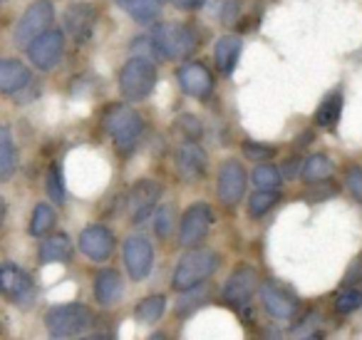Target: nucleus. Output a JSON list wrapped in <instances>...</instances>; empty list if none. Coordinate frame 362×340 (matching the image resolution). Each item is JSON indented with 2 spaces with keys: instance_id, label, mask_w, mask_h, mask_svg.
Here are the masks:
<instances>
[{
  "instance_id": "1",
  "label": "nucleus",
  "mask_w": 362,
  "mask_h": 340,
  "mask_svg": "<svg viewBox=\"0 0 362 340\" xmlns=\"http://www.w3.org/2000/svg\"><path fill=\"white\" fill-rule=\"evenodd\" d=\"M218 268V256L211 249H192L189 254H184L179 259L171 276V285L176 290H192L199 288L209 276H214V271Z\"/></svg>"
},
{
  "instance_id": "2",
  "label": "nucleus",
  "mask_w": 362,
  "mask_h": 340,
  "mask_svg": "<svg viewBox=\"0 0 362 340\" xmlns=\"http://www.w3.org/2000/svg\"><path fill=\"white\" fill-rule=\"evenodd\" d=\"M156 85V65L144 55H136L122 67L119 72V92L124 100L139 102L149 97Z\"/></svg>"
},
{
  "instance_id": "3",
  "label": "nucleus",
  "mask_w": 362,
  "mask_h": 340,
  "mask_svg": "<svg viewBox=\"0 0 362 340\" xmlns=\"http://www.w3.org/2000/svg\"><path fill=\"white\" fill-rule=\"evenodd\" d=\"M105 127L112 140H115V144L119 147V152H132L136 147V142H139L144 122L132 107L112 105L105 112Z\"/></svg>"
},
{
  "instance_id": "4",
  "label": "nucleus",
  "mask_w": 362,
  "mask_h": 340,
  "mask_svg": "<svg viewBox=\"0 0 362 340\" xmlns=\"http://www.w3.org/2000/svg\"><path fill=\"white\" fill-rule=\"evenodd\" d=\"M154 42H156L159 55L169 57V60H181V57H189L197 50V33L189 26L166 23V26L156 28Z\"/></svg>"
},
{
  "instance_id": "5",
  "label": "nucleus",
  "mask_w": 362,
  "mask_h": 340,
  "mask_svg": "<svg viewBox=\"0 0 362 340\" xmlns=\"http://www.w3.org/2000/svg\"><path fill=\"white\" fill-rule=\"evenodd\" d=\"M92 313L87 305L82 303H67V305H55V308L47 310L45 323L50 330L52 338H70L77 335L90 325Z\"/></svg>"
},
{
  "instance_id": "6",
  "label": "nucleus",
  "mask_w": 362,
  "mask_h": 340,
  "mask_svg": "<svg viewBox=\"0 0 362 340\" xmlns=\"http://www.w3.org/2000/svg\"><path fill=\"white\" fill-rule=\"evenodd\" d=\"M211 224H214L211 209H209L204 201L192 204L187 211H184V216H181V221H179V241H181V246H187V249L199 246L204 239H206Z\"/></svg>"
},
{
  "instance_id": "7",
  "label": "nucleus",
  "mask_w": 362,
  "mask_h": 340,
  "mask_svg": "<svg viewBox=\"0 0 362 340\" xmlns=\"http://www.w3.org/2000/svg\"><path fill=\"white\" fill-rule=\"evenodd\" d=\"M52 18H55V11H52L50 0H35L23 18L18 21L16 28V42L18 45H30V40H35L40 33H45L47 28L52 26Z\"/></svg>"
},
{
  "instance_id": "8",
  "label": "nucleus",
  "mask_w": 362,
  "mask_h": 340,
  "mask_svg": "<svg viewBox=\"0 0 362 340\" xmlns=\"http://www.w3.org/2000/svg\"><path fill=\"white\" fill-rule=\"evenodd\" d=\"M0 293L16 305H30L35 300V283L16 264L0 266Z\"/></svg>"
},
{
  "instance_id": "9",
  "label": "nucleus",
  "mask_w": 362,
  "mask_h": 340,
  "mask_svg": "<svg viewBox=\"0 0 362 340\" xmlns=\"http://www.w3.org/2000/svg\"><path fill=\"white\" fill-rule=\"evenodd\" d=\"M62 47H65L62 33L47 28L35 40H30V45H28V57H30V62L37 70H52V67L57 65V60L62 57Z\"/></svg>"
},
{
  "instance_id": "10",
  "label": "nucleus",
  "mask_w": 362,
  "mask_h": 340,
  "mask_svg": "<svg viewBox=\"0 0 362 340\" xmlns=\"http://www.w3.org/2000/svg\"><path fill=\"white\" fill-rule=\"evenodd\" d=\"M161 199V186L154 179H139L129 191L127 199V209H129L132 224H141L151 216V211L156 209Z\"/></svg>"
},
{
  "instance_id": "11",
  "label": "nucleus",
  "mask_w": 362,
  "mask_h": 340,
  "mask_svg": "<svg viewBox=\"0 0 362 340\" xmlns=\"http://www.w3.org/2000/svg\"><path fill=\"white\" fill-rule=\"evenodd\" d=\"M124 264L134 280H141L149 276L154 264V249L144 236H129L124 241Z\"/></svg>"
},
{
  "instance_id": "12",
  "label": "nucleus",
  "mask_w": 362,
  "mask_h": 340,
  "mask_svg": "<svg viewBox=\"0 0 362 340\" xmlns=\"http://www.w3.org/2000/svg\"><path fill=\"white\" fill-rule=\"evenodd\" d=\"M218 199L226 206H236L241 201L243 191H246V171H243L241 162L228 159L218 171Z\"/></svg>"
},
{
  "instance_id": "13",
  "label": "nucleus",
  "mask_w": 362,
  "mask_h": 340,
  "mask_svg": "<svg viewBox=\"0 0 362 340\" xmlns=\"http://www.w3.org/2000/svg\"><path fill=\"white\" fill-rule=\"evenodd\" d=\"M258 288H261L258 285V273L253 268H248V266H241V268H236L228 276L226 285H223V300L233 305H246Z\"/></svg>"
},
{
  "instance_id": "14",
  "label": "nucleus",
  "mask_w": 362,
  "mask_h": 340,
  "mask_svg": "<svg viewBox=\"0 0 362 340\" xmlns=\"http://www.w3.org/2000/svg\"><path fill=\"white\" fill-rule=\"evenodd\" d=\"M80 249L92 261H107L115 251V236L107 226H87L80 234Z\"/></svg>"
},
{
  "instance_id": "15",
  "label": "nucleus",
  "mask_w": 362,
  "mask_h": 340,
  "mask_svg": "<svg viewBox=\"0 0 362 340\" xmlns=\"http://www.w3.org/2000/svg\"><path fill=\"white\" fill-rule=\"evenodd\" d=\"M176 77H179L181 90L187 92V95H192V97H199V100L209 97V95H211V90H214L211 72H209V67L202 65V62H189V65H184Z\"/></svg>"
},
{
  "instance_id": "16",
  "label": "nucleus",
  "mask_w": 362,
  "mask_h": 340,
  "mask_svg": "<svg viewBox=\"0 0 362 340\" xmlns=\"http://www.w3.org/2000/svg\"><path fill=\"white\" fill-rule=\"evenodd\" d=\"M176 171H179L184 179L189 181H197L199 176L206 174V152L197 144V142H187V144H181L176 149Z\"/></svg>"
},
{
  "instance_id": "17",
  "label": "nucleus",
  "mask_w": 362,
  "mask_h": 340,
  "mask_svg": "<svg viewBox=\"0 0 362 340\" xmlns=\"http://www.w3.org/2000/svg\"><path fill=\"white\" fill-rule=\"evenodd\" d=\"M261 300H263V308H266L276 320L293 318L298 310L296 298H293L288 290H283L281 285H273V283L261 285Z\"/></svg>"
},
{
  "instance_id": "18",
  "label": "nucleus",
  "mask_w": 362,
  "mask_h": 340,
  "mask_svg": "<svg viewBox=\"0 0 362 340\" xmlns=\"http://www.w3.org/2000/svg\"><path fill=\"white\" fill-rule=\"evenodd\" d=\"M95 23H97V16H95V8H92L90 3H75V6L65 13L67 33H70L77 42H85L87 38L92 35Z\"/></svg>"
},
{
  "instance_id": "19",
  "label": "nucleus",
  "mask_w": 362,
  "mask_h": 340,
  "mask_svg": "<svg viewBox=\"0 0 362 340\" xmlns=\"http://www.w3.org/2000/svg\"><path fill=\"white\" fill-rule=\"evenodd\" d=\"M30 82V70L21 60H0V92L16 95Z\"/></svg>"
},
{
  "instance_id": "20",
  "label": "nucleus",
  "mask_w": 362,
  "mask_h": 340,
  "mask_svg": "<svg viewBox=\"0 0 362 340\" xmlns=\"http://www.w3.org/2000/svg\"><path fill=\"white\" fill-rule=\"evenodd\" d=\"M122 295V276L115 268H102L95 276V300L100 305L117 303Z\"/></svg>"
},
{
  "instance_id": "21",
  "label": "nucleus",
  "mask_w": 362,
  "mask_h": 340,
  "mask_svg": "<svg viewBox=\"0 0 362 340\" xmlns=\"http://www.w3.org/2000/svg\"><path fill=\"white\" fill-rule=\"evenodd\" d=\"M238 55H241V38L236 35H223L216 40V50H214V57H216V65L221 75H231L233 67L238 62Z\"/></svg>"
},
{
  "instance_id": "22",
  "label": "nucleus",
  "mask_w": 362,
  "mask_h": 340,
  "mask_svg": "<svg viewBox=\"0 0 362 340\" xmlns=\"http://www.w3.org/2000/svg\"><path fill=\"white\" fill-rule=\"evenodd\" d=\"M72 256V244L67 234H52L40 244V261L42 264H57Z\"/></svg>"
},
{
  "instance_id": "23",
  "label": "nucleus",
  "mask_w": 362,
  "mask_h": 340,
  "mask_svg": "<svg viewBox=\"0 0 362 340\" xmlns=\"http://www.w3.org/2000/svg\"><path fill=\"white\" fill-rule=\"evenodd\" d=\"M18 169V149L8 127L0 125V181L11 179Z\"/></svg>"
},
{
  "instance_id": "24",
  "label": "nucleus",
  "mask_w": 362,
  "mask_h": 340,
  "mask_svg": "<svg viewBox=\"0 0 362 340\" xmlns=\"http://www.w3.org/2000/svg\"><path fill=\"white\" fill-rule=\"evenodd\" d=\"M119 8H124L136 23H151L159 18L161 0H117Z\"/></svg>"
},
{
  "instance_id": "25",
  "label": "nucleus",
  "mask_w": 362,
  "mask_h": 340,
  "mask_svg": "<svg viewBox=\"0 0 362 340\" xmlns=\"http://www.w3.org/2000/svg\"><path fill=\"white\" fill-rule=\"evenodd\" d=\"M342 115V92H327L315 112V122L320 127H335V122Z\"/></svg>"
},
{
  "instance_id": "26",
  "label": "nucleus",
  "mask_w": 362,
  "mask_h": 340,
  "mask_svg": "<svg viewBox=\"0 0 362 340\" xmlns=\"http://www.w3.org/2000/svg\"><path fill=\"white\" fill-rule=\"evenodd\" d=\"M332 176V162L325 154H313L303 164V179L305 181H325Z\"/></svg>"
},
{
  "instance_id": "27",
  "label": "nucleus",
  "mask_w": 362,
  "mask_h": 340,
  "mask_svg": "<svg viewBox=\"0 0 362 340\" xmlns=\"http://www.w3.org/2000/svg\"><path fill=\"white\" fill-rule=\"evenodd\" d=\"M166 310V298L164 295H149V298L139 300V305L134 308V315L141 323H156Z\"/></svg>"
},
{
  "instance_id": "28",
  "label": "nucleus",
  "mask_w": 362,
  "mask_h": 340,
  "mask_svg": "<svg viewBox=\"0 0 362 340\" xmlns=\"http://www.w3.org/2000/svg\"><path fill=\"white\" fill-rule=\"evenodd\" d=\"M57 224V216L52 211L50 204H37L33 209V219H30V234L33 236H42L47 231H52V226Z\"/></svg>"
},
{
  "instance_id": "29",
  "label": "nucleus",
  "mask_w": 362,
  "mask_h": 340,
  "mask_svg": "<svg viewBox=\"0 0 362 340\" xmlns=\"http://www.w3.org/2000/svg\"><path fill=\"white\" fill-rule=\"evenodd\" d=\"M251 179H253V184H256V189H266V191L281 189V171L271 164H263V162H258Z\"/></svg>"
},
{
  "instance_id": "30",
  "label": "nucleus",
  "mask_w": 362,
  "mask_h": 340,
  "mask_svg": "<svg viewBox=\"0 0 362 340\" xmlns=\"http://www.w3.org/2000/svg\"><path fill=\"white\" fill-rule=\"evenodd\" d=\"M276 204H278V191L258 189L256 194L251 196V201H248V214L256 216V219H258V216L268 214V211H271Z\"/></svg>"
},
{
  "instance_id": "31",
  "label": "nucleus",
  "mask_w": 362,
  "mask_h": 340,
  "mask_svg": "<svg viewBox=\"0 0 362 340\" xmlns=\"http://www.w3.org/2000/svg\"><path fill=\"white\" fill-rule=\"evenodd\" d=\"M47 194H50V199L55 201V204H62L65 201V184H62V171L60 166L52 164L50 169H47Z\"/></svg>"
},
{
  "instance_id": "32",
  "label": "nucleus",
  "mask_w": 362,
  "mask_h": 340,
  "mask_svg": "<svg viewBox=\"0 0 362 340\" xmlns=\"http://www.w3.org/2000/svg\"><path fill=\"white\" fill-rule=\"evenodd\" d=\"M335 308L340 310V313H352V310L362 308V293H360V290H355V288L342 290V293L337 295V300H335Z\"/></svg>"
},
{
  "instance_id": "33",
  "label": "nucleus",
  "mask_w": 362,
  "mask_h": 340,
  "mask_svg": "<svg viewBox=\"0 0 362 340\" xmlns=\"http://www.w3.org/2000/svg\"><path fill=\"white\" fill-rule=\"evenodd\" d=\"M345 184H347V189H350V194L362 204V166H352V169L347 171Z\"/></svg>"
},
{
  "instance_id": "34",
  "label": "nucleus",
  "mask_w": 362,
  "mask_h": 340,
  "mask_svg": "<svg viewBox=\"0 0 362 340\" xmlns=\"http://www.w3.org/2000/svg\"><path fill=\"white\" fill-rule=\"evenodd\" d=\"M179 130L187 132L189 140H197V137H202L204 127H202V122H199L194 115H181L179 117Z\"/></svg>"
},
{
  "instance_id": "35",
  "label": "nucleus",
  "mask_w": 362,
  "mask_h": 340,
  "mask_svg": "<svg viewBox=\"0 0 362 340\" xmlns=\"http://www.w3.org/2000/svg\"><path fill=\"white\" fill-rule=\"evenodd\" d=\"M169 229H171V209H161L159 214H156L154 231H156V236H161V239H164V236L169 234Z\"/></svg>"
},
{
  "instance_id": "36",
  "label": "nucleus",
  "mask_w": 362,
  "mask_h": 340,
  "mask_svg": "<svg viewBox=\"0 0 362 340\" xmlns=\"http://www.w3.org/2000/svg\"><path fill=\"white\" fill-rule=\"evenodd\" d=\"M246 154L251 157V159H271L276 152L271 149V147H258L256 142H246Z\"/></svg>"
},
{
  "instance_id": "37",
  "label": "nucleus",
  "mask_w": 362,
  "mask_h": 340,
  "mask_svg": "<svg viewBox=\"0 0 362 340\" xmlns=\"http://www.w3.org/2000/svg\"><path fill=\"white\" fill-rule=\"evenodd\" d=\"M176 8H184V11H194V8H202L206 0H174Z\"/></svg>"
},
{
  "instance_id": "38",
  "label": "nucleus",
  "mask_w": 362,
  "mask_h": 340,
  "mask_svg": "<svg viewBox=\"0 0 362 340\" xmlns=\"http://www.w3.org/2000/svg\"><path fill=\"white\" fill-rule=\"evenodd\" d=\"M3 221H6V199L0 196V226H3Z\"/></svg>"
},
{
  "instance_id": "39",
  "label": "nucleus",
  "mask_w": 362,
  "mask_h": 340,
  "mask_svg": "<svg viewBox=\"0 0 362 340\" xmlns=\"http://www.w3.org/2000/svg\"><path fill=\"white\" fill-rule=\"evenodd\" d=\"M171 3H174V0H171Z\"/></svg>"
}]
</instances>
